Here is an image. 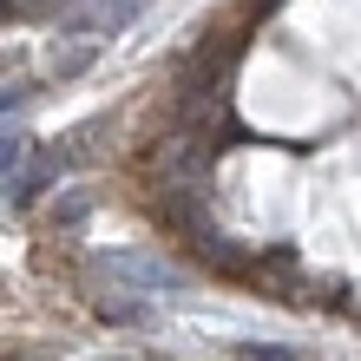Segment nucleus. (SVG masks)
Listing matches in <instances>:
<instances>
[{
    "instance_id": "obj_6",
    "label": "nucleus",
    "mask_w": 361,
    "mask_h": 361,
    "mask_svg": "<svg viewBox=\"0 0 361 361\" xmlns=\"http://www.w3.org/2000/svg\"><path fill=\"white\" fill-rule=\"evenodd\" d=\"M86 210H92V197H66V204L53 210V217H59V224H79V217H86Z\"/></svg>"
},
{
    "instance_id": "obj_1",
    "label": "nucleus",
    "mask_w": 361,
    "mask_h": 361,
    "mask_svg": "<svg viewBox=\"0 0 361 361\" xmlns=\"http://www.w3.org/2000/svg\"><path fill=\"white\" fill-rule=\"evenodd\" d=\"M92 269H112V276H125V283H152V289H178V276L164 263H152V257H138V250H99Z\"/></svg>"
},
{
    "instance_id": "obj_3",
    "label": "nucleus",
    "mask_w": 361,
    "mask_h": 361,
    "mask_svg": "<svg viewBox=\"0 0 361 361\" xmlns=\"http://www.w3.org/2000/svg\"><path fill=\"white\" fill-rule=\"evenodd\" d=\"M99 315H105V322H118V329H152L158 322L145 302H112V295H99Z\"/></svg>"
},
{
    "instance_id": "obj_5",
    "label": "nucleus",
    "mask_w": 361,
    "mask_h": 361,
    "mask_svg": "<svg viewBox=\"0 0 361 361\" xmlns=\"http://www.w3.org/2000/svg\"><path fill=\"white\" fill-rule=\"evenodd\" d=\"M20 152H27V138H20V132H0V178L13 171V158H20Z\"/></svg>"
},
{
    "instance_id": "obj_4",
    "label": "nucleus",
    "mask_w": 361,
    "mask_h": 361,
    "mask_svg": "<svg viewBox=\"0 0 361 361\" xmlns=\"http://www.w3.org/2000/svg\"><path fill=\"white\" fill-rule=\"evenodd\" d=\"M237 355L243 361H302L295 348H263V342H237Z\"/></svg>"
},
{
    "instance_id": "obj_2",
    "label": "nucleus",
    "mask_w": 361,
    "mask_h": 361,
    "mask_svg": "<svg viewBox=\"0 0 361 361\" xmlns=\"http://www.w3.org/2000/svg\"><path fill=\"white\" fill-rule=\"evenodd\" d=\"M53 184H59V152H39V158H27V171L13 178V190H7V197L27 210V204H39V197H47Z\"/></svg>"
}]
</instances>
